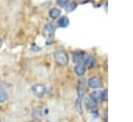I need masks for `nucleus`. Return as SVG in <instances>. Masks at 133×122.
I'll use <instances>...</instances> for the list:
<instances>
[{
    "label": "nucleus",
    "instance_id": "1",
    "mask_svg": "<svg viewBox=\"0 0 133 122\" xmlns=\"http://www.w3.org/2000/svg\"><path fill=\"white\" fill-rule=\"evenodd\" d=\"M54 59H55V62L60 65V66H64L68 64V61H69V57H68V54L61 50L59 51H56L54 53Z\"/></svg>",
    "mask_w": 133,
    "mask_h": 122
},
{
    "label": "nucleus",
    "instance_id": "2",
    "mask_svg": "<svg viewBox=\"0 0 133 122\" xmlns=\"http://www.w3.org/2000/svg\"><path fill=\"white\" fill-rule=\"evenodd\" d=\"M55 30H56L55 24L49 23V24H47V25L44 27V29H43V35H44L46 38H51V37H53V35H54V33H55Z\"/></svg>",
    "mask_w": 133,
    "mask_h": 122
},
{
    "label": "nucleus",
    "instance_id": "3",
    "mask_svg": "<svg viewBox=\"0 0 133 122\" xmlns=\"http://www.w3.org/2000/svg\"><path fill=\"white\" fill-rule=\"evenodd\" d=\"M94 100H96L97 102H101L103 100L106 99L107 97V91H94L90 93L89 95Z\"/></svg>",
    "mask_w": 133,
    "mask_h": 122
},
{
    "label": "nucleus",
    "instance_id": "4",
    "mask_svg": "<svg viewBox=\"0 0 133 122\" xmlns=\"http://www.w3.org/2000/svg\"><path fill=\"white\" fill-rule=\"evenodd\" d=\"M31 91L33 92V94L35 96L41 97L46 93V87L44 85H42V84H36V85H33L31 87Z\"/></svg>",
    "mask_w": 133,
    "mask_h": 122
},
{
    "label": "nucleus",
    "instance_id": "5",
    "mask_svg": "<svg viewBox=\"0 0 133 122\" xmlns=\"http://www.w3.org/2000/svg\"><path fill=\"white\" fill-rule=\"evenodd\" d=\"M85 56H86V54H85L84 52H76V53L73 54L72 60H73V62L76 63V64H80V63L83 64L84 59H85Z\"/></svg>",
    "mask_w": 133,
    "mask_h": 122
},
{
    "label": "nucleus",
    "instance_id": "6",
    "mask_svg": "<svg viewBox=\"0 0 133 122\" xmlns=\"http://www.w3.org/2000/svg\"><path fill=\"white\" fill-rule=\"evenodd\" d=\"M88 86L90 88H92V89H98V88H100L102 86V82H101L100 79L94 77V78H90L88 80Z\"/></svg>",
    "mask_w": 133,
    "mask_h": 122
},
{
    "label": "nucleus",
    "instance_id": "7",
    "mask_svg": "<svg viewBox=\"0 0 133 122\" xmlns=\"http://www.w3.org/2000/svg\"><path fill=\"white\" fill-rule=\"evenodd\" d=\"M83 64H84L86 67H88V68L94 67V66L96 65V59H95V57L91 56V55H86Z\"/></svg>",
    "mask_w": 133,
    "mask_h": 122
},
{
    "label": "nucleus",
    "instance_id": "8",
    "mask_svg": "<svg viewBox=\"0 0 133 122\" xmlns=\"http://www.w3.org/2000/svg\"><path fill=\"white\" fill-rule=\"evenodd\" d=\"M97 101L96 100H94L90 96L85 100V108L88 110V111H94V110H96V108H97Z\"/></svg>",
    "mask_w": 133,
    "mask_h": 122
},
{
    "label": "nucleus",
    "instance_id": "9",
    "mask_svg": "<svg viewBox=\"0 0 133 122\" xmlns=\"http://www.w3.org/2000/svg\"><path fill=\"white\" fill-rule=\"evenodd\" d=\"M74 70H75L76 74H78L79 77H82V75H84L85 72H86V66H85L84 64H82V63H80V64H76Z\"/></svg>",
    "mask_w": 133,
    "mask_h": 122
},
{
    "label": "nucleus",
    "instance_id": "10",
    "mask_svg": "<svg viewBox=\"0 0 133 122\" xmlns=\"http://www.w3.org/2000/svg\"><path fill=\"white\" fill-rule=\"evenodd\" d=\"M60 14H61V10H60L59 8H57V7H53V8H51V9L49 10V16H50V18L53 19V20L58 19V18L60 17Z\"/></svg>",
    "mask_w": 133,
    "mask_h": 122
},
{
    "label": "nucleus",
    "instance_id": "11",
    "mask_svg": "<svg viewBox=\"0 0 133 122\" xmlns=\"http://www.w3.org/2000/svg\"><path fill=\"white\" fill-rule=\"evenodd\" d=\"M69 18L68 17H61L59 20H58V26L59 27H61V28H65V27H68L69 26Z\"/></svg>",
    "mask_w": 133,
    "mask_h": 122
},
{
    "label": "nucleus",
    "instance_id": "12",
    "mask_svg": "<svg viewBox=\"0 0 133 122\" xmlns=\"http://www.w3.org/2000/svg\"><path fill=\"white\" fill-rule=\"evenodd\" d=\"M76 7H77V3H76V2H69L64 8H65L68 11H73Z\"/></svg>",
    "mask_w": 133,
    "mask_h": 122
},
{
    "label": "nucleus",
    "instance_id": "13",
    "mask_svg": "<svg viewBox=\"0 0 133 122\" xmlns=\"http://www.w3.org/2000/svg\"><path fill=\"white\" fill-rule=\"evenodd\" d=\"M8 96H7V93L4 91V90H0V103L2 102H5L7 100Z\"/></svg>",
    "mask_w": 133,
    "mask_h": 122
},
{
    "label": "nucleus",
    "instance_id": "14",
    "mask_svg": "<svg viewBox=\"0 0 133 122\" xmlns=\"http://www.w3.org/2000/svg\"><path fill=\"white\" fill-rule=\"evenodd\" d=\"M57 4L60 6V7H65L66 4L70 2V0H56Z\"/></svg>",
    "mask_w": 133,
    "mask_h": 122
},
{
    "label": "nucleus",
    "instance_id": "15",
    "mask_svg": "<svg viewBox=\"0 0 133 122\" xmlns=\"http://www.w3.org/2000/svg\"><path fill=\"white\" fill-rule=\"evenodd\" d=\"M2 43H3V42H2V39H1V37H0V49H1V47H2Z\"/></svg>",
    "mask_w": 133,
    "mask_h": 122
},
{
    "label": "nucleus",
    "instance_id": "16",
    "mask_svg": "<svg viewBox=\"0 0 133 122\" xmlns=\"http://www.w3.org/2000/svg\"><path fill=\"white\" fill-rule=\"evenodd\" d=\"M30 122H35V121H30Z\"/></svg>",
    "mask_w": 133,
    "mask_h": 122
},
{
    "label": "nucleus",
    "instance_id": "17",
    "mask_svg": "<svg viewBox=\"0 0 133 122\" xmlns=\"http://www.w3.org/2000/svg\"><path fill=\"white\" fill-rule=\"evenodd\" d=\"M0 122H2V121H1V118H0Z\"/></svg>",
    "mask_w": 133,
    "mask_h": 122
},
{
    "label": "nucleus",
    "instance_id": "18",
    "mask_svg": "<svg viewBox=\"0 0 133 122\" xmlns=\"http://www.w3.org/2000/svg\"><path fill=\"white\" fill-rule=\"evenodd\" d=\"M47 122H51V121H47Z\"/></svg>",
    "mask_w": 133,
    "mask_h": 122
}]
</instances>
